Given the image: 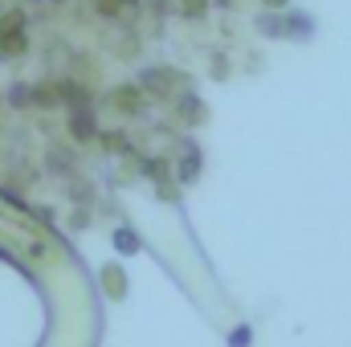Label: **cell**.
Listing matches in <instances>:
<instances>
[{
    "label": "cell",
    "instance_id": "cell-11",
    "mask_svg": "<svg viewBox=\"0 0 351 347\" xmlns=\"http://www.w3.org/2000/svg\"><path fill=\"white\" fill-rule=\"evenodd\" d=\"M176 4H180L184 16H204L208 12V0H176Z\"/></svg>",
    "mask_w": 351,
    "mask_h": 347
},
{
    "label": "cell",
    "instance_id": "cell-5",
    "mask_svg": "<svg viewBox=\"0 0 351 347\" xmlns=\"http://www.w3.org/2000/svg\"><path fill=\"white\" fill-rule=\"evenodd\" d=\"M58 98L66 102V106H74V110H82L90 102V90L78 86V82H58Z\"/></svg>",
    "mask_w": 351,
    "mask_h": 347
},
{
    "label": "cell",
    "instance_id": "cell-7",
    "mask_svg": "<svg viewBox=\"0 0 351 347\" xmlns=\"http://www.w3.org/2000/svg\"><path fill=\"white\" fill-rule=\"evenodd\" d=\"M49 172H74V152L70 147H49Z\"/></svg>",
    "mask_w": 351,
    "mask_h": 347
},
{
    "label": "cell",
    "instance_id": "cell-4",
    "mask_svg": "<svg viewBox=\"0 0 351 347\" xmlns=\"http://www.w3.org/2000/svg\"><path fill=\"white\" fill-rule=\"evenodd\" d=\"M70 135L82 139V143L98 135V123H94V115H90L86 106H82V110H70Z\"/></svg>",
    "mask_w": 351,
    "mask_h": 347
},
{
    "label": "cell",
    "instance_id": "cell-1",
    "mask_svg": "<svg viewBox=\"0 0 351 347\" xmlns=\"http://www.w3.org/2000/svg\"><path fill=\"white\" fill-rule=\"evenodd\" d=\"M29 49V33H25V16L21 12H8L0 16V62H12Z\"/></svg>",
    "mask_w": 351,
    "mask_h": 347
},
{
    "label": "cell",
    "instance_id": "cell-10",
    "mask_svg": "<svg viewBox=\"0 0 351 347\" xmlns=\"http://www.w3.org/2000/svg\"><path fill=\"white\" fill-rule=\"evenodd\" d=\"M196 172H200V156H196V147H188V156H184V164H180V180L188 184Z\"/></svg>",
    "mask_w": 351,
    "mask_h": 347
},
{
    "label": "cell",
    "instance_id": "cell-14",
    "mask_svg": "<svg viewBox=\"0 0 351 347\" xmlns=\"http://www.w3.org/2000/svg\"><path fill=\"white\" fill-rule=\"evenodd\" d=\"M265 4H269V8H282V4H286V0H265Z\"/></svg>",
    "mask_w": 351,
    "mask_h": 347
},
{
    "label": "cell",
    "instance_id": "cell-9",
    "mask_svg": "<svg viewBox=\"0 0 351 347\" xmlns=\"http://www.w3.org/2000/svg\"><path fill=\"white\" fill-rule=\"evenodd\" d=\"M258 29H262L265 37H290V29H286V16H269V12H265L262 21H258Z\"/></svg>",
    "mask_w": 351,
    "mask_h": 347
},
{
    "label": "cell",
    "instance_id": "cell-12",
    "mask_svg": "<svg viewBox=\"0 0 351 347\" xmlns=\"http://www.w3.org/2000/svg\"><path fill=\"white\" fill-rule=\"evenodd\" d=\"M114 246H119L123 254H135V250H139V237H135V233H123V229H119V233H114Z\"/></svg>",
    "mask_w": 351,
    "mask_h": 347
},
{
    "label": "cell",
    "instance_id": "cell-6",
    "mask_svg": "<svg viewBox=\"0 0 351 347\" xmlns=\"http://www.w3.org/2000/svg\"><path fill=\"white\" fill-rule=\"evenodd\" d=\"M204 115H208V110H204V102H200L196 94H180V119H184V123L196 127V123H204Z\"/></svg>",
    "mask_w": 351,
    "mask_h": 347
},
{
    "label": "cell",
    "instance_id": "cell-8",
    "mask_svg": "<svg viewBox=\"0 0 351 347\" xmlns=\"http://www.w3.org/2000/svg\"><path fill=\"white\" fill-rule=\"evenodd\" d=\"M102 278H106V294H110V298H123V294H127L123 270H119V265H102Z\"/></svg>",
    "mask_w": 351,
    "mask_h": 347
},
{
    "label": "cell",
    "instance_id": "cell-3",
    "mask_svg": "<svg viewBox=\"0 0 351 347\" xmlns=\"http://www.w3.org/2000/svg\"><path fill=\"white\" fill-rule=\"evenodd\" d=\"M172 82H184L176 70H143V78H139L143 94H152V98H172L176 94Z\"/></svg>",
    "mask_w": 351,
    "mask_h": 347
},
{
    "label": "cell",
    "instance_id": "cell-13",
    "mask_svg": "<svg viewBox=\"0 0 351 347\" xmlns=\"http://www.w3.org/2000/svg\"><path fill=\"white\" fill-rule=\"evenodd\" d=\"M217 4H221V8H233V4H237V0H217Z\"/></svg>",
    "mask_w": 351,
    "mask_h": 347
},
{
    "label": "cell",
    "instance_id": "cell-2",
    "mask_svg": "<svg viewBox=\"0 0 351 347\" xmlns=\"http://www.w3.org/2000/svg\"><path fill=\"white\" fill-rule=\"evenodd\" d=\"M110 106H114L119 115L139 119V115L147 110V94H143V86H114L110 90Z\"/></svg>",
    "mask_w": 351,
    "mask_h": 347
}]
</instances>
